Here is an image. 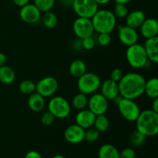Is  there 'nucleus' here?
I'll use <instances>...</instances> for the list:
<instances>
[{
  "mask_svg": "<svg viewBox=\"0 0 158 158\" xmlns=\"http://www.w3.org/2000/svg\"><path fill=\"white\" fill-rule=\"evenodd\" d=\"M48 111L57 119H65L71 112V106L68 100L61 96H56L51 99L48 103Z\"/></svg>",
  "mask_w": 158,
  "mask_h": 158,
  "instance_id": "39448f33",
  "label": "nucleus"
},
{
  "mask_svg": "<svg viewBox=\"0 0 158 158\" xmlns=\"http://www.w3.org/2000/svg\"><path fill=\"white\" fill-rule=\"evenodd\" d=\"M73 29L76 36L80 40L92 36L94 32L91 19L82 18V17H78L76 19L73 24Z\"/></svg>",
  "mask_w": 158,
  "mask_h": 158,
  "instance_id": "1a4fd4ad",
  "label": "nucleus"
},
{
  "mask_svg": "<svg viewBox=\"0 0 158 158\" xmlns=\"http://www.w3.org/2000/svg\"><path fill=\"white\" fill-rule=\"evenodd\" d=\"M19 17L24 23L29 24L36 23L41 17V12L35 4H28L22 6L19 10Z\"/></svg>",
  "mask_w": 158,
  "mask_h": 158,
  "instance_id": "f8f14e48",
  "label": "nucleus"
},
{
  "mask_svg": "<svg viewBox=\"0 0 158 158\" xmlns=\"http://www.w3.org/2000/svg\"><path fill=\"white\" fill-rule=\"evenodd\" d=\"M135 151L132 148H126L120 152V158H135Z\"/></svg>",
  "mask_w": 158,
  "mask_h": 158,
  "instance_id": "c9c22d12",
  "label": "nucleus"
},
{
  "mask_svg": "<svg viewBox=\"0 0 158 158\" xmlns=\"http://www.w3.org/2000/svg\"><path fill=\"white\" fill-rule=\"evenodd\" d=\"M85 129L77 124H72L68 127L64 132V137L66 141L72 144H78L84 140Z\"/></svg>",
  "mask_w": 158,
  "mask_h": 158,
  "instance_id": "4468645a",
  "label": "nucleus"
},
{
  "mask_svg": "<svg viewBox=\"0 0 158 158\" xmlns=\"http://www.w3.org/2000/svg\"><path fill=\"white\" fill-rule=\"evenodd\" d=\"M111 36L109 33H99L97 36V43L101 46H106L110 43Z\"/></svg>",
  "mask_w": 158,
  "mask_h": 158,
  "instance_id": "72a5a7b5",
  "label": "nucleus"
},
{
  "mask_svg": "<svg viewBox=\"0 0 158 158\" xmlns=\"http://www.w3.org/2000/svg\"><path fill=\"white\" fill-rule=\"evenodd\" d=\"M6 60H7L6 56L3 52H0V66H2L4 65H6Z\"/></svg>",
  "mask_w": 158,
  "mask_h": 158,
  "instance_id": "a19ab883",
  "label": "nucleus"
},
{
  "mask_svg": "<svg viewBox=\"0 0 158 158\" xmlns=\"http://www.w3.org/2000/svg\"><path fill=\"white\" fill-rule=\"evenodd\" d=\"M96 115L89 109H83L79 110L75 117L76 124L79 125L83 129H88L94 127Z\"/></svg>",
  "mask_w": 158,
  "mask_h": 158,
  "instance_id": "2eb2a0df",
  "label": "nucleus"
},
{
  "mask_svg": "<svg viewBox=\"0 0 158 158\" xmlns=\"http://www.w3.org/2000/svg\"><path fill=\"white\" fill-rule=\"evenodd\" d=\"M29 1H30V0H12V2H13L15 6L22 7V6L29 3Z\"/></svg>",
  "mask_w": 158,
  "mask_h": 158,
  "instance_id": "ea45409f",
  "label": "nucleus"
},
{
  "mask_svg": "<svg viewBox=\"0 0 158 158\" xmlns=\"http://www.w3.org/2000/svg\"><path fill=\"white\" fill-rule=\"evenodd\" d=\"M73 49L76 51H80L83 49V46H82V40L77 38V40H75L73 43L72 45Z\"/></svg>",
  "mask_w": 158,
  "mask_h": 158,
  "instance_id": "4c0bfd02",
  "label": "nucleus"
},
{
  "mask_svg": "<svg viewBox=\"0 0 158 158\" xmlns=\"http://www.w3.org/2000/svg\"><path fill=\"white\" fill-rule=\"evenodd\" d=\"M88 103V99L86 94H83V93H79L77 95L73 97L72 100V105L76 110H80L85 109L87 106Z\"/></svg>",
  "mask_w": 158,
  "mask_h": 158,
  "instance_id": "bb28decb",
  "label": "nucleus"
},
{
  "mask_svg": "<svg viewBox=\"0 0 158 158\" xmlns=\"http://www.w3.org/2000/svg\"><path fill=\"white\" fill-rule=\"evenodd\" d=\"M85 131L84 140L89 143H94L96 142L100 137V132L96 129L95 127H92Z\"/></svg>",
  "mask_w": 158,
  "mask_h": 158,
  "instance_id": "2f4dec72",
  "label": "nucleus"
},
{
  "mask_svg": "<svg viewBox=\"0 0 158 158\" xmlns=\"http://www.w3.org/2000/svg\"><path fill=\"white\" fill-rule=\"evenodd\" d=\"M88 109L96 116L105 114L109 108L108 100L101 94H93L88 99Z\"/></svg>",
  "mask_w": 158,
  "mask_h": 158,
  "instance_id": "9b49d317",
  "label": "nucleus"
},
{
  "mask_svg": "<svg viewBox=\"0 0 158 158\" xmlns=\"http://www.w3.org/2000/svg\"><path fill=\"white\" fill-rule=\"evenodd\" d=\"M111 0H95L96 2L98 5H106L110 2Z\"/></svg>",
  "mask_w": 158,
  "mask_h": 158,
  "instance_id": "c03bdc74",
  "label": "nucleus"
},
{
  "mask_svg": "<svg viewBox=\"0 0 158 158\" xmlns=\"http://www.w3.org/2000/svg\"><path fill=\"white\" fill-rule=\"evenodd\" d=\"M94 31L98 33H109L114 31L117 23V17L108 9H98L91 18Z\"/></svg>",
  "mask_w": 158,
  "mask_h": 158,
  "instance_id": "7ed1b4c3",
  "label": "nucleus"
},
{
  "mask_svg": "<svg viewBox=\"0 0 158 158\" xmlns=\"http://www.w3.org/2000/svg\"><path fill=\"white\" fill-rule=\"evenodd\" d=\"M96 41L93 36L86 37V38L82 40V46H83V49H86V50H91L95 47Z\"/></svg>",
  "mask_w": 158,
  "mask_h": 158,
  "instance_id": "f704fd0d",
  "label": "nucleus"
},
{
  "mask_svg": "<svg viewBox=\"0 0 158 158\" xmlns=\"http://www.w3.org/2000/svg\"><path fill=\"white\" fill-rule=\"evenodd\" d=\"M146 138L147 137H145L143 134H142L141 133L136 130L135 131L131 133L129 138V142L131 146L139 148L144 143Z\"/></svg>",
  "mask_w": 158,
  "mask_h": 158,
  "instance_id": "cd10ccee",
  "label": "nucleus"
},
{
  "mask_svg": "<svg viewBox=\"0 0 158 158\" xmlns=\"http://www.w3.org/2000/svg\"><path fill=\"white\" fill-rule=\"evenodd\" d=\"M61 4L63 7H72L73 0H61Z\"/></svg>",
  "mask_w": 158,
  "mask_h": 158,
  "instance_id": "79ce46f5",
  "label": "nucleus"
},
{
  "mask_svg": "<svg viewBox=\"0 0 158 158\" xmlns=\"http://www.w3.org/2000/svg\"><path fill=\"white\" fill-rule=\"evenodd\" d=\"M101 80L100 77L94 73H87L78 78L77 87L80 93L86 94H93L97 92L100 87Z\"/></svg>",
  "mask_w": 158,
  "mask_h": 158,
  "instance_id": "423d86ee",
  "label": "nucleus"
},
{
  "mask_svg": "<svg viewBox=\"0 0 158 158\" xmlns=\"http://www.w3.org/2000/svg\"><path fill=\"white\" fill-rule=\"evenodd\" d=\"M140 30L141 35L146 40L157 36L158 23L157 19L154 18L145 19L141 26H140Z\"/></svg>",
  "mask_w": 158,
  "mask_h": 158,
  "instance_id": "f3484780",
  "label": "nucleus"
},
{
  "mask_svg": "<svg viewBox=\"0 0 158 158\" xmlns=\"http://www.w3.org/2000/svg\"><path fill=\"white\" fill-rule=\"evenodd\" d=\"M126 26L137 29L140 28L146 19L145 13L141 10H134L129 12L126 17Z\"/></svg>",
  "mask_w": 158,
  "mask_h": 158,
  "instance_id": "6ab92c4d",
  "label": "nucleus"
},
{
  "mask_svg": "<svg viewBox=\"0 0 158 158\" xmlns=\"http://www.w3.org/2000/svg\"><path fill=\"white\" fill-rule=\"evenodd\" d=\"M69 73L75 78H80L86 73V65L82 60H75L70 63Z\"/></svg>",
  "mask_w": 158,
  "mask_h": 158,
  "instance_id": "4be33fe9",
  "label": "nucleus"
},
{
  "mask_svg": "<svg viewBox=\"0 0 158 158\" xmlns=\"http://www.w3.org/2000/svg\"><path fill=\"white\" fill-rule=\"evenodd\" d=\"M126 58L128 64L134 69L144 67L148 62V56L143 45L135 43L127 46L126 51Z\"/></svg>",
  "mask_w": 158,
  "mask_h": 158,
  "instance_id": "20e7f679",
  "label": "nucleus"
},
{
  "mask_svg": "<svg viewBox=\"0 0 158 158\" xmlns=\"http://www.w3.org/2000/svg\"><path fill=\"white\" fill-rule=\"evenodd\" d=\"M15 79V74L13 69L9 66H0V82L3 84L9 85L14 82Z\"/></svg>",
  "mask_w": 158,
  "mask_h": 158,
  "instance_id": "b1692460",
  "label": "nucleus"
},
{
  "mask_svg": "<svg viewBox=\"0 0 158 158\" xmlns=\"http://www.w3.org/2000/svg\"><path fill=\"white\" fill-rule=\"evenodd\" d=\"M94 127H95L99 132H105L110 127V120L105 114L96 116L94 120Z\"/></svg>",
  "mask_w": 158,
  "mask_h": 158,
  "instance_id": "393cba45",
  "label": "nucleus"
},
{
  "mask_svg": "<svg viewBox=\"0 0 158 158\" xmlns=\"http://www.w3.org/2000/svg\"><path fill=\"white\" fill-rule=\"evenodd\" d=\"M116 3H122V4H127L132 0H114Z\"/></svg>",
  "mask_w": 158,
  "mask_h": 158,
  "instance_id": "a18cd8bd",
  "label": "nucleus"
},
{
  "mask_svg": "<svg viewBox=\"0 0 158 158\" xmlns=\"http://www.w3.org/2000/svg\"><path fill=\"white\" fill-rule=\"evenodd\" d=\"M148 60L154 63H158V37L147 39L143 45Z\"/></svg>",
  "mask_w": 158,
  "mask_h": 158,
  "instance_id": "a211bd4d",
  "label": "nucleus"
},
{
  "mask_svg": "<svg viewBox=\"0 0 158 158\" xmlns=\"http://www.w3.org/2000/svg\"><path fill=\"white\" fill-rule=\"evenodd\" d=\"M56 0H34V4L40 10V12L50 11L55 5Z\"/></svg>",
  "mask_w": 158,
  "mask_h": 158,
  "instance_id": "c756f323",
  "label": "nucleus"
},
{
  "mask_svg": "<svg viewBox=\"0 0 158 158\" xmlns=\"http://www.w3.org/2000/svg\"><path fill=\"white\" fill-rule=\"evenodd\" d=\"M28 106L33 112H40L45 106V97L36 92L32 93L28 99Z\"/></svg>",
  "mask_w": 158,
  "mask_h": 158,
  "instance_id": "aec40b11",
  "label": "nucleus"
},
{
  "mask_svg": "<svg viewBox=\"0 0 158 158\" xmlns=\"http://www.w3.org/2000/svg\"><path fill=\"white\" fill-rule=\"evenodd\" d=\"M58 81L52 77H46L35 83V92L43 97L53 95L58 89Z\"/></svg>",
  "mask_w": 158,
  "mask_h": 158,
  "instance_id": "9d476101",
  "label": "nucleus"
},
{
  "mask_svg": "<svg viewBox=\"0 0 158 158\" xmlns=\"http://www.w3.org/2000/svg\"><path fill=\"white\" fill-rule=\"evenodd\" d=\"M144 94L151 99H155L158 97V79L153 77L146 80L144 87Z\"/></svg>",
  "mask_w": 158,
  "mask_h": 158,
  "instance_id": "5701e85b",
  "label": "nucleus"
},
{
  "mask_svg": "<svg viewBox=\"0 0 158 158\" xmlns=\"http://www.w3.org/2000/svg\"><path fill=\"white\" fill-rule=\"evenodd\" d=\"M43 24L45 27L47 29H53L56 26L58 23V17L52 11H47L44 12V15H43Z\"/></svg>",
  "mask_w": 158,
  "mask_h": 158,
  "instance_id": "a878e982",
  "label": "nucleus"
},
{
  "mask_svg": "<svg viewBox=\"0 0 158 158\" xmlns=\"http://www.w3.org/2000/svg\"><path fill=\"white\" fill-rule=\"evenodd\" d=\"M136 121L137 131L145 137H154L158 134V113L151 109L140 111Z\"/></svg>",
  "mask_w": 158,
  "mask_h": 158,
  "instance_id": "f03ea898",
  "label": "nucleus"
},
{
  "mask_svg": "<svg viewBox=\"0 0 158 158\" xmlns=\"http://www.w3.org/2000/svg\"><path fill=\"white\" fill-rule=\"evenodd\" d=\"M118 39L124 46H130L137 43L139 39L137 29L127 26H120L118 27Z\"/></svg>",
  "mask_w": 158,
  "mask_h": 158,
  "instance_id": "ddd939ff",
  "label": "nucleus"
},
{
  "mask_svg": "<svg viewBox=\"0 0 158 158\" xmlns=\"http://www.w3.org/2000/svg\"><path fill=\"white\" fill-rule=\"evenodd\" d=\"M24 158H43L41 154L35 151H30L27 152L25 155Z\"/></svg>",
  "mask_w": 158,
  "mask_h": 158,
  "instance_id": "58836bf2",
  "label": "nucleus"
},
{
  "mask_svg": "<svg viewBox=\"0 0 158 158\" xmlns=\"http://www.w3.org/2000/svg\"><path fill=\"white\" fill-rule=\"evenodd\" d=\"M146 80L140 73L130 72L123 74L118 82L120 96L123 98L136 100L144 94Z\"/></svg>",
  "mask_w": 158,
  "mask_h": 158,
  "instance_id": "f257e3e1",
  "label": "nucleus"
},
{
  "mask_svg": "<svg viewBox=\"0 0 158 158\" xmlns=\"http://www.w3.org/2000/svg\"><path fill=\"white\" fill-rule=\"evenodd\" d=\"M40 120L44 126H50L55 121V117L49 111H46L42 114Z\"/></svg>",
  "mask_w": 158,
  "mask_h": 158,
  "instance_id": "473e14b6",
  "label": "nucleus"
},
{
  "mask_svg": "<svg viewBox=\"0 0 158 158\" xmlns=\"http://www.w3.org/2000/svg\"><path fill=\"white\" fill-rule=\"evenodd\" d=\"M123 76V70L119 68H116V69H113L112 72L110 73V80H114V81L118 83Z\"/></svg>",
  "mask_w": 158,
  "mask_h": 158,
  "instance_id": "e433bc0d",
  "label": "nucleus"
},
{
  "mask_svg": "<svg viewBox=\"0 0 158 158\" xmlns=\"http://www.w3.org/2000/svg\"><path fill=\"white\" fill-rule=\"evenodd\" d=\"M19 89L22 94L30 95L35 92V83L30 80H23L19 85Z\"/></svg>",
  "mask_w": 158,
  "mask_h": 158,
  "instance_id": "c85d7f7f",
  "label": "nucleus"
},
{
  "mask_svg": "<svg viewBox=\"0 0 158 158\" xmlns=\"http://www.w3.org/2000/svg\"><path fill=\"white\" fill-rule=\"evenodd\" d=\"M153 103H152V110L155 111L158 113V97L157 98L153 99Z\"/></svg>",
  "mask_w": 158,
  "mask_h": 158,
  "instance_id": "37998d69",
  "label": "nucleus"
},
{
  "mask_svg": "<svg viewBox=\"0 0 158 158\" xmlns=\"http://www.w3.org/2000/svg\"><path fill=\"white\" fill-rule=\"evenodd\" d=\"M100 88L101 89L100 94L107 100H114L116 97L120 96L118 83L110 79L106 80L103 83H101Z\"/></svg>",
  "mask_w": 158,
  "mask_h": 158,
  "instance_id": "dca6fc26",
  "label": "nucleus"
},
{
  "mask_svg": "<svg viewBox=\"0 0 158 158\" xmlns=\"http://www.w3.org/2000/svg\"><path fill=\"white\" fill-rule=\"evenodd\" d=\"M52 158H66V157L63 155H60V154H57V155L53 156Z\"/></svg>",
  "mask_w": 158,
  "mask_h": 158,
  "instance_id": "49530a36",
  "label": "nucleus"
},
{
  "mask_svg": "<svg viewBox=\"0 0 158 158\" xmlns=\"http://www.w3.org/2000/svg\"><path fill=\"white\" fill-rule=\"evenodd\" d=\"M72 8L78 17L91 19L99 9L95 0H73Z\"/></svg>",
  "mask_w": 158,
  "mask_h": 158,
  "instance_id": "6e6552de",
  "label": "nucleus"
},
{
  "mask_svg": "<svg viewBox=\"0 0 158 158\" xmlns=\"http://www.w3.org/2000/svg\"><path fill=\"white\" fill-rule=\"evenodd\" d=\"M114 14L116 17L120 19H123L129 13L127 4H122V3H116L114 8Z\"/></svg>",
  "mask_w": 158,
  "mask_h": 158,
  "instance_id": "7c9ffc66",
  "label": "nucleus"
},
{
  "mask_svg": "<svg viewBox=\"0 0 158 158\" xmlns=\"http://www.w3.org/2000/svg\"><path fill=\"white\" fill-rule=\"evenodd\" d=\"M117 106L122 117L128 121H135L140 113V106L134 100L123 98L121 97Z\"/></svg>",
  "mask_w": 158,
  "mask_h": 158,
  "instance_id": "0eeeda50",
  "label": "nucleus"
},
{
  "mask_svg": "<svg viewBox=\"0 0 158 158\" xmlns=\"http://www.w3.org/2000/svg\"><path fill=\"white\" fill-rule=\"evenodd\" d=\"M98 157L99 158H120V151L114 145L105 143L99 149Z\"/></svg>",
  "mask_w": 158,
  "mask_h": 158,
  "instance_id": "412c9836",
  "label": "nucleus"
}]
</instances>
